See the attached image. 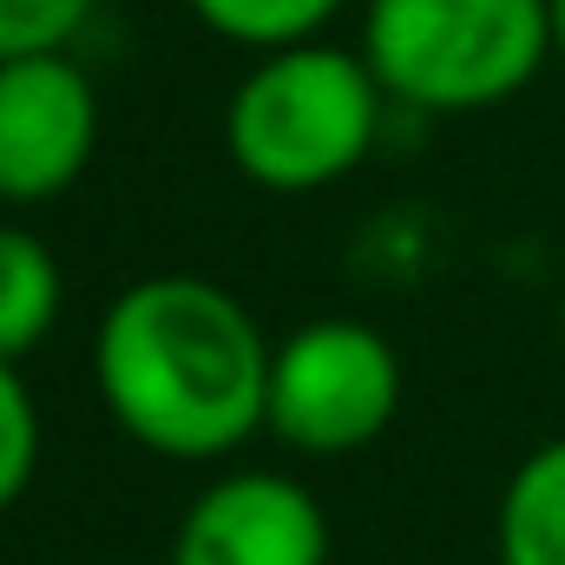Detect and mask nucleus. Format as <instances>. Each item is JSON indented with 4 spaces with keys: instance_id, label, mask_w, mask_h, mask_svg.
<instances>
[{
    "instance_id": "obj_6",
    "label": "nucleus",
    "mask_w": 565,
    "mask_h": 565,
    "mask_svg": "<svg viewBox=\"0 0 565 565\" xmlns=\"http://www.w3.org/2000/svg\"><path fill=\"white\" fill-rule=\"evenodd\" d=\"M171 565H329L322 500L289 473H224L184 507Z\"/></svg>"
},
{
    "instance_id": "obj_8",
    "label": "nucleus",
    "mask_w": 565,
    "mask_h": 565,
    "mask_svg": "<svg viewBox=\"0 0 565 565\" xmlns=\"http://www.w3.org/2000/svg\"><path fill=\"white\" fill-rule=\"evenodd\" d=\"M60 302H66L60 257H53L33 231L0 224V355H7V362L33 355V349L53 335Z\"/></svg>"
},
{
    "instance_id": "obj_2",
    "label": "nucleus",
    "mask_w": 565,
    "mask_h": 565,
    "mask_svg": "<svg viewBox=\"0 0 565 565\" xmlns=\"http://www.w3.org/2000/svg\"><path fill=\"white\" fill-rule=\"evenodd\" d=\"M382 99L388 93L362 53H342L322 40L277 46L231 93V113H224L231 164L282 198L322 191L369 158L382 132Z\"/></svg>"
},
{
    "instance_id": "obj_9",
    "label": "nucleus",
    "mask_w": 565,
    "mask_h": 565,
    "mask_svg": "<svg viewBox=\"0 0 565 565\" xmlns=\"http://www.w3.org/2000/svg\"><path fill=\"white\" fill-rule=\"evenodd\" d=\"M342 0H191V13L231 40V46H257V53H277L296 40H316L329 20H335Z\"/></svg>"
},
{
    "instance_id": "obj_13",
    "label": "nucleus",
    "mask_w": 565,
    "mask_h": 565,
    "mask_svg": "<svg viewBox=\"0 0 565 565\" xmlns=\"http://www.w3.org/2000/svg\"><path fill=\"white\" fill-rule=\"evenodd\" d=\"M559 329H565V296H559Z\"/></svg>"
},
{
    "instance_id": "obj_12",
    "label": "nucleus",
    "mask_w": 565,
    "mask_h": 565,
    "mask_svg": "<svg viewBox=\"0 0 565 565\" xmlns=\"http://www.w3.org/2000/svg\"><path fill=\"white\" fill-rule=\"evenodd\" d=\"M553 46H559V60H565V0H553Z\"/></svg>"
},
{
    "instance_id": "obj_7",
    "label": "nucleus",
    "mask_w": 565,
    "mask_h": 565,
    "mask_svg": "<svg viewBox=\"0 0 565 565\" xmlns=\"http://www.w3.org/2000/svg\"><path fill=\"white\" fill-rule=\"evenodd\" d=\"M493 546L500 565H565V440L533 447L513 467L500 493Z\"/></svg>"
},
{
    "instance_id": "obj_11",
    "label": "nucleus",
    "mask_w": 565,
    "mask_h": 565,
    "mask_svg": "<svg viewBox=\"0 0 565 565\" xmlns=\"http://www.w3.org/2000/svg\"><path fill=\"white\" fill-rule=\"evenodd\" d=\"M99 0H0V60L20 53H60Z\"/></svg>"
},
{
    "instance_id": "obj_1",
    "label": "nucleus",
    "mask_w": 565,
    "mask_h": 565,
    "mask_svg": "<svg viewBox=\"0 0 565 565\" xmlns=\"http://www.w3.org/2000/svg\"><path fill=\"white\" fill-rule=\"evenodd\" d=\"M277 342L204 277H145L93 329V388L158 460H224L264 427Z\"/></svg>"
},
{
    "instance_id": "obj_5",
    "label": "nucleus",
    "mask_w": 565,
    "mask_h": 565,
    "mask_svg": "<svg viewBox=\"0 0 565 565\" xmlns=\"http://www.w3.org/2000/svg\"><path fill=\"white\" fill-rule=\"evenodd\" d=\"M99 151V93L60 53L0 60V204H46L79 184Z\"/></svg>"
},
{
    "instance_id": "obj_10",
    "label": "nucleus",
    "mask_w": 565,
    "mask_h": 565,
    "mask_svg": "<svg viewBox=\"0 0 565 565\" xmlns=\"http://www.w3.org/2000/svg\"><path fill=\"white\" fill-rule=\"evenodd\" d=\"M40 473V402L20 382V362L0 355V513L33 487Z\"/></svg>"
},
{
    "instance_id": "obj_4",
    "label": "nucleus",
    "mask_w": 565,
    "mask_h": 565,
    "mask_svg": "<svg viewBox=\"0 0 565 565\" xmlns=\"http://www.w3.org/2000/svg\"><path fill=\"white\" fill-rule=\"evenodd\" d=\"M402 408V355L382 329L322 316L289 329L270 355V402L264 427L296 454H355L382 440Z\"/></svg>"
},
{
    "instance_id": "obj_3",
    "label": "nucleus",
    "mask_w": 565,
    "mask_h": 565,
    "mask_svg": "<svg viewBox=\"0 0 565 565\" xmlns=\"http://www.w3.org/2000/svg\"><path fill=\"white\" fill-rule=\"evenodd\" d=\"M553 46V0H369L362 60L415 113H487L533 86Z\"/></svg>"
}]
</instances>
